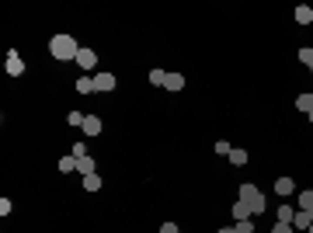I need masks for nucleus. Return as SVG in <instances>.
Here are the masks:
<instances>
[{
  "label": "nucleus",
  "mask_w": 313,
  "mask_h": 233,
  "mask_svg": "<svg viewBox=\"0 0 313 233\" xmlns=\"http://www.w3.org/2000/svg\"><path fill=\"white\" fill-rule=\"evenodd\" d=\"M250 216H254V209H250L247 202H240V198H236V206H234V220L240 223V220H250Z\"/></svg>",
  "instance_id": "9d476101"
},
{
  "label": "nucleus",
  "mask_w": 313,
  "mask_h": 233,
  "mask_svg": "<svg viewBox=\"0 0 313 233\" xmlns=\"http://www.w3.org/2000/svg\"><path fill=\"white\" fill-rule=\"evenodd\" d=\"M115 90V77L112 74H94V94H108Z\"/></svg>",
  "instance_id": "39448f33"
},
{
  "label": "nucleus",
  "mask_w": 313,
  "mask_h": 233,
  "mask_svg": "<svg viewBox=\"0 0 313 233\" xmlns=\"http://www.w3.org/2000/svg\"><path fill=\"white\" fill-rule=\"evenodd\" d=\"M240 202H247V206L254 209V216H261V212H264V206H268L264 192H258V184H250V181H244V184H240Z\"/></svg>",
  "instance_id": "f03ea898"
},
{
  "label": "nucleus",
  "mask_w": 313,
  "mask_h": 233,
  "mask_svg": "<svg viewBox=\"0 0 313 233\" xmlns=\"http://www.w3.org/2000/svg\"><path fill=\"white\" fill-rule=\"evenodd\" d=\"M230 164H234V167H244V164H247V150L234 146V150H230Z\"/></svg>",
  "instance_id": "f3484780"
},
{
  "label": "nucleus",
  "mask_w": 313,
  "mask_h": 233,
  "mask_svg": "<svg viewBox=\"0 0 313 233\" xmlns=\"http://www.w3.org/2000/svg\"><path fill=\"white\" fill-rule=\"evenodd\" d=\"M74 63H77V66H84V70H87V74L94 77V66H98V52H94V49H84V46H80V52H77V60H74Z\"/></svg>",
  "instance_id": "20e7f679"
},
{
  "label": "nucleus",
  "mask_w": 313,
  "mask_h": 233,
  "mask_svg": "<svg viewBox=\"0 0 313 233\" xmlns=\"http://www.w3.org/2000/svg\"><path fill=\"white\" fill-rule=\"evenodd\" d=\"M164 87H167L170 94H178V90H184V77H181V74H167V80H164Z\"/></svg>",
  "instance_id": "1a4fd4ad"
},
{
  "label": "nucleus",
  "mask_w": 313,
  "mask_h": 233,
  "mask_svg": "<svg viewBox=\"0 0 313 233\" xmlns=\"http://www.w3.org/2000/svg\"><path fill=\"white\" fill-rule=\"evenodd\" d=\"M60 170H63V174H74V170H77V156H74V154L60 156Z\"/></svg>",
  "instance_id": "ddd939ff"
},
{
  "label": "nucleus",
  "mask_w": 313,
  "mask_h": 233,
  "mask_svg": "<svg viewBox=\"0 0 313 233\" xmlns=\"http://www.w3.org/2000/svg\"><path fill=\"white\" fill-rule=\"evenodd\" d=\"M164 80H167V70H160V66L150 70V84H154V87H164Z\"/></svg>",
  "instance_id": "6ab92c4d"
},
{
  "label": "nucleus",
  "mask_w": 313,
  "mask_h": 233,
  "mask_svg": "<svg viewBox=\"0 0 313 233\" xmlns=\"http://www.w3.org/2000/svg\"><path fill=\"white\" fill-rule=\"evenodd\" d=\"M10 209H14V202L10 198H0V216H10Z\"/></svg>",
  "instance_id": "393cba45"
},
{
  "label": "nucleus",
  "mask_w": 313,
  "mask_h": 233,
  "mask_svg": "<svg viewBox=\"0 0 313 233\" xmlns=\"http://www.w3.org/2000/svg\"><path fill=\"white\" fill-rule=\"evenodd\" d=\"M216 233H236V230H234V226H223V230H216Z\"/></svg>",
  "instance_id": "cd10ccee"
},
{
  "label": "nucleus",
  "mask_w": 313,
  "mask_h": 233,
  "mask_svg": "<svg viewBox=\"0 0 313 233\" xmlns=\"http://www.w3.org/2000/svg\"><path fill=\"white\" fill-rule=\"evenodd\" d=\"M306 233H313V223H310V230H306Z\"/></svg>",
  "instance_id": "c85d7f7f"
},
{
  "label": "nucleus",
  "mask_w": 313,
  "mask_h": 233,
  "mask_svg": "<svg viewBox=\"0 0 313 233\" xmlns=\"http://www.w3.org/2000/svg\"><path fill=\"white\" fill-rule=\"evenodd\" d=\"M300 63H306V66H313V49H300Z\"/></svg>",
  "instance_id": "b1692460"
},
{
  "label": "nucleus",
  "mask_w": 313,
  "mask_h": 233,
  "mask_svg": "<svg viewBox=\"0 0 313 233\" xmlns=\"http://www.w3.org/2000/svg\"><path fill=\"white\" fill-rule=\"evenodd\" d=\"M70 154L77 156V160H84V156H87V143H74V146H70Z\"/></svg>",
  "instance_id": "412c9836"
},
{
  "label": "nucleus",
  "mask_w": 313,
  "mask_h": 233,
  "mask_svg": "<svg viewBox=\"0 0 313 233\" xmlns=\"http://www.w3.org/2000/svg\"><path fill=\"white\" fill-rule=\"evenodd\" d=\"M234 230L236 233H254V223L250 220H240V223H234Z\"/></svg>",
  "instance_id": "aec40b11"
},
{
  "label": "nucleus",
  "mask_w": 313,
  "mask_h": 233,
  "mask_svg": "<svg viewBox=\"0 0 313 233\" xmlns=\"http://www.w3.org/2000/svg\"><path fill=\"white\" fill-rule=\"evenodd\" d=\"M296 21H300V24H313V7L310 4H300V7H296Z\"/></svg>",
  "instance_id": "9b49d317"
},
{
  "label": "nucleus",
  "mask_w": 313,
  "mask_h": 233,
  "mask_svg": "<svg viewBox=\"0 0 313 233\" xmlns=\"http://www.w3.org/2000/svg\"><path fill=\"white\" fill-rule=\"evenodd\" d=\"M296 108L310 115V112H313V94H300V98H296Z\"/></svg>",
  "instance_id": "a211bd4d"
},
{
  "label": "nucleus",
  "mask_w": 313,
  "mask_h": 233,
  "mask_svg": "<svg viewBox=\"0 0 313 233\" xmlns=\"http://www.w3.org/2000/svg\"><path fill=\"white\" fill-rule=\"evenodd\" d=\"M212 150H216V154H220V156H230V150H234V146H230V143H223V140H220V143H216V146H212Z\"/></svg>",
  "instance_id": "5701e85b"
},
{
  "label": "nucleus",
  "mask_w": 313,
  "mask_h": 233,
  "mask_svg": "<svg viewBox=\"0 0 313 233\" xmlns=\"http://www.w3.org/2000/svg\"><path fill=\"white\" fill-rule=\"evenodd\" d=\"M160 233H181V230H178L174 223H164V226H160Z\"/></svg>",
  "instance_id": "bb28decb"
},
{
  "label": "nucleus",
  "mask_w": 313,
  "mask_h": 233,
  "mask_svg": "<svg viewBox=\"0 0 313 233\" xmlns=\"http://www.w3.org/2000/svg\"><path fill=\"white\" fill-rule=\"evenodd\" d=\"M80 129H84V136H98V132H101V118H98V115H87Z\"/></svg>",
  "instance_id": "423d86ee"
},
{
  "label": "nucleus",
  "mask_w": 313,
  "mask_h": 233,
  "mask_svg": "<svg viewBox=\"0 0 313 233\" xmlns=\"http://www.w3.org/2000/svg\"><path fill=\"white\" fill-rule=\"evenodd\" d=\"M4 70H7V77H21V74H24V60L18 56V49H10V52H7Z\"/></svg>",
  "instance_id": "7ed1b4c3"
},
{
  "label": "nucleus",
  "mask_w": 313,
  "mask_h": 233,
  "mask_svg": "<svg viewBox=\"0 0 313 233\" xmlns=\"http://www.w3.org/2000/svg\"><path fill=\"white\" fill-rule=\"evenodd\" d=\"M278 223H292V216H296V206H278Z\"/></svg>",
  "instance_id": "dca6fc26"
},
{
  "label": "nucleus",
  "mask_w": 313,
  "mask_h": 233,
  "mask_svg": "<svg viewBox=\"0 0 313 233\" xmlns=\"http://www.w3.org/2000/svg\"><path fill=\"white\" fill-rule=\"evenodd\" d=\"M310 70H313V66H310Z\"/></svg>",
  "instance_id": "7c9ffc66"
},
{
  "label": "nucleus",
  "mask_w": 313,
  "mask_h": 233,
  "mask_svg": "<svg viewBox=\"0 0 313 233\" xmlns=\"http://www.w3.org/2000/svg\"><path fill=\"white\" fill-rule=\"evenodd\" d=\"M77 52H80V42L74 35H52V38H49V56H52V60L70 63V60H77Z\"/></svg>",
  "instance_id": "f257e3e1"
},
{
  "label": "nucleus",
  "mask_w": 313,
  "mask_h": 233,
  "mask_svg": "<svg viewBox=\"0 0 313 233\" xmlns=\"http://www.w3.org/2000/svg\"><path fill=\"white\" fill-rule=\"evenodd\" d=\"M313 216L310 212H303V209H296V216H292V230H310Z\"/></svg>",
  "instance_id": "6e6552de"
},
{
  "label": "nucleus",
  "mask_w": 313,
  "mask_h": 233,
  "mask_svg": "<svg viewBox=\"0 0 313 233\" xmlns=\"http://www.w3.org/2000/svg\"><path fill=\"white\" fill-rule=\"evenodd\" d=\"M275 192L286 198V195H292V192H296V181H292V178H275Z\"/></svg>",
  "instance_id": "0eeeda50"
},
{
  "label": "nucleus",
  "mask_w": 313,
  "mask_h": 233,
  "mask_svg": "<svg viewBox=\"0 0 313 233\" xmlns=\"http://www.w3.org/2000/svg\"><path fill=\"white\" fill-rule=\"evenodd\" d=\"M80 184H84L87 192H101V178H98V174H87V178H80Z\"/></svg>",
  "instance_id": "2eb2a0df"
},
{
  "label": "nucleus",
  "mask_w": 313,
  "mask_h": 233,
  "mask_svg": "<svg viewBox=\"0 0 313 233\" xmlns=\"http://www.w3.org/2000/svg\"><path fill=\"white\" fill-rule=\"evenodd\" d=\"M310 122H313V112H310Z\"/></svg>",
  "instance_id": "c756f323"
},
{
  "label": "nucleus",
  "mask_w": 313,
  "mask_h": 233,
  "mask_svg": "<svg viewBox=\"0 0 313 233\" xmlns=\"http://www.w3.org/2000/svg\"><path fill=\"white\" fill-rule=\"evenodd\" d=\"M94 170H98V167H94V160H90V156L77 160V174H80V178H87V174H94Z\"/></svg>",
  "instance_id": "4468645a"
},
{
  "label": "nucleus",
  "mask_w": 313,
  "mask_h": 233,
  "mask_svg": "<svg viewBox=\"0 0 313 233\" xmlns=\"http://www.w3.org/2000/svg\"><path fill=\"white\" fill-rule=\"evenodd\" d=\"M84 118H87L84 112H70V115H66V122H70V126H84Z\"/></svg>",
  "instance_id": "4be33fe9"
},
{
  "label": "nucleus",
  "mask_w": 313,
  "mask_h": 233,
  "mask_svg": "<svg viewBox=\"0 0 313 233\" xmlns=\"http://www.w3.org/2000/svg\"><path fill=\"white\" fill-rule=\"evenodd\" d=\"M77 94H94V77H90V74H84V77L77 80Z\"/></svg>",
  "instance_id": "f8f14e48"
},
{
  "label": "nucleus",
  "mask_w": 313,
  "mask_h": 233,
  "mask_svg": "<svg viewBox=\"0 0 313 233\" xmlns=\"http://www.w3.org/2000/svg\"><path fill=\"white\" fill-rule=\"evenodd\" d=\"M272 233H292V223H275Z\"/></svg>",
  "instance_id": "a878e982"
}]
</instances>
